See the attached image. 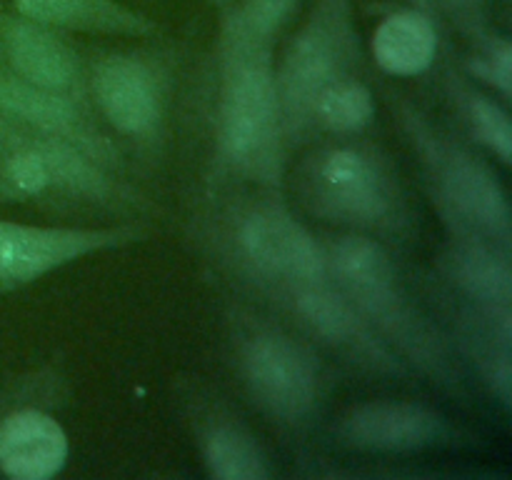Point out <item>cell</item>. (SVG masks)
I'll list each match as a JSON object with an SVG mask.
<instances>
[{
  "mask_svg": "<svg viewBox=\"0 0 512 480\" xmlns=\"http://www.w3.org/2000/svg\"><path fill=\"white\" fill-rule=\"evenodd\" d=\"M200 240L240 290L328 275L323 238L293 213L283 190L228 188L208 195Z\"/></svg>",
  "mask_w": 512,
  "mask_h": 480,
  "instance_id": "277c9868",
  "label": "cell"
},
{
  "mask_svg": "<svg viewBox=\"0 0 512 480\" xmlns=\"http://www.w3.org/2000/svg\"><path fill=\"white\" fill-rule=\"evenodd\" d=\"M88 100L115 140L145 158H160L168 145L170 65L160 50H100L85 58Z\"/></svg>",
  "mask_w": 512,
  "mask_h": 480,
  "instance_id": "ba28073f",
  "label": "cell"
},
{
  "mask_svg": "<svg viewBox=\"0 0 512 480\" xmlns=\"http://www.w3.org/2000/svg\"><path fill=\"white\" fill-rule=\"evenodd\" d=\"M205 3L215 5V8L223 10V8H230V5H235V3H238V0H205Z\"/></svg>",
  "mask_w": 512,
  "mask_h": 480,
  "instance_id": "4316f807",
  "label": "cell"
},
{
  "mask_svg": "<svg viewBox=\"0 0 512 480\" xmlns=\"http://www.w3.org/2000/svg\"><path fill=\"white\" fill-rule=\"evenodd\" d=\"M255 298L308 338L320 353L333 355L358 373L388 380L415 378L330 275L273 285L258 290Z\"/></svg>",
  "mask_w": 512,
  "mask_h": 480,
  "instance_id": "9c48e42d",
  "label": "cell"
},
{
  "mask_svg": "<svg viewBox=\"0 0 512 480\" xmlns=\"http://www.w3.org/2000/svg\"><path fill=\"white\" fill-rule=\"evenodd\" d=\"M290 173L293 198L308 218L400 248L418 235V210L393 155L363 135L303 145Z\"/></svg>",
  "mask_w": 512,
  "mask_h": 480,
  "instance_id": "7a4b0ae2",
  "label": "cell"
},
{
  "mask_svg": "<svg viewBox=\"0 0 512 480\" xmlns=\"http://www.w3.org/2000/svg\"><path fill=\"white\" fill-rule=\"evenodd\" d=\"M215 60L208 195L228 188L285 190L290 145L275 78V40L250 33L233 10L223 8Z\"/></svg>",
  "mask_w": 512,
  "mask_h": 480,
  "instance_id": "6da1fadb",
  "label": "cell"
},
{
  "mask_svg": "<svg viewBox=\"0 0 512 480\" xmlns=\"http://www.w3.org/2000/svg\"><path fill=\"white\" fill-rule=\"evenodd\" d=\"M143 225H38L0 218V293H18L90 255L143 243Z\"/></svg>",
  "mask_w": 512,
  "mask_h": 480,
  "instance_id": "30bf717a",
  "label": "cell"
},
{
  "mask_svg": "<svg viewBox=\"0 0 512 480\" xmlns=\"http://www.w3.org/2000/svg\"><path fill=\"white\" fill-rule=\"evenodd\" d=\"M470 50L458 60L465 75L488 88L505 103L512 98V45L508 35L485 28L468 38Z\"/></svg>",
  "mask_w": 512,
  "mask_h": 480,
  "instance_id": "7402d4cb",
  "label": "cell"
},
{
  "mask_svg": "<svg viewBox=\"0 0 512 480\" xmlns=\"http://www.w3.org/2000/svg\"><path fill=\"white\" fill-rule=\"evenodd\" d=\"M70 440L60 420L38 403L0 415V473L10 480H50L68 465Z\"/></svg>",
  "mask_w": 512,
  "mask_h": 480,
  "instance_id": "e0dca14e",
  "label": "cell"
},
{
  "mask_svg": "<svg viewBox=\"0 0 512 480\" xmlns=\"http://www.w3.org/2000/svg\"><path fill=\"white\" fill-rule=\"evenodd\" d=\"M300 0H238L230 5L235 18L250 30V33L260 35V38L278 40L280 30L288 25L293 18L295 8Z\"/></svg>",
  "mask_w": 512,
  "mask_h": 480,
  "instance_id": "603a6c76",
  "label": "cell"
},
{
  "mask_svg": "<svg viewBox=\"0 0 512 480\" xmlns=\"http://www.w3.org/2000/svg\"><path fill=\"white\" fill-rule=\"evenodd\" d=\"M445 295L478 308H512V248L478 233H445L438 255Z\"/></svg>",
  "mask_w": 512,
  "mask_h": 480,
  "instance_id": "9a60e30c",
  "label": "cell"
},
{
  "mask_svg": "<svg viewBox=\"0 0 512 480\" xmlns=\"http://www.w3.org/2000/svg\"><path fill=\"white\" fill-rule=\"evenodd\" d=\"M333 438L363 455H423L470 445V433L423 400H365L338 415Z\"/></svg>",
  "mask_w": 512,
  "mask_h": 480,
  "instance_id": "8fae6325",
  "label": "cell"
},
{
  "mask_svg": "<svg viewBox=\"0 0 512 480\" xmlns=\"http://www.w3.org/2000/svg\"><path fill=\"white\" fill-rule=\"evenodd\" d=\"M0 203H13V205H20V203H28L25 200V195H20L18 190L13 188V185L8 183V180L0 175Z\"/></svg>",
  "mask_w": 512,
  "mask_h": 480,
  "instance_id": "d4e9b609",
  "label": "cell"
},
{
  "mask_svg": "<svg viewBox=\"0 0 512 480\" xmlns=\"http://www.w3.org/2000/svg\"><path fill=\"white\" fill-rule=\"evenodd\" d=\"M438 45L435 15L408 5L380 20L370 38V55L388 78H418L433 68Z\"/></svg>",
  "mask_w": 512,
  "mask_h": 480,
  "instance_id": "ffe728a7",
  "label": "cell"
},
{
  "mask_svg": "<svg viewBox=\"0 0 512 480\" xmlns=\"http://www.w3.org/2000/svg\"><path fill=\"white\" fill-rule=\"evenodd\" d=\"M383 98L445 233H478L512 248L510 198L495 165L463 135L435 123L410 95L385 88Z\"/></svg>",
  "mask_w": 512,
  "mask_h": 480,
  "instance_id": "8992f818",
  "label": "cell"
},
{
  "mask_svg": "<svg viewBox=\"0 0 512 480\" xmlns=\"http://www.w3.org/2000/svg\"><path fill=\"white\" fill-rule=\"evenodd\" d=\"M450 300L453 348L470 363L485 393L508 413L512 408V308H478Z\"/></svg>",
  "mask_w": 512,
  "mask_h": 480,
  "instance_id": "2e32d148",
  "label": "cell"
},
{
  "mask_svg": "<svg viewBox=\"0 0 512 480\" xmlns=\"http://www.w3.org/2000/svg\"><path fill=\"white\" fill-rule=\"evenodd\" d=\"M375 120V95L363 75H350L328 85L315 98L308 118V140L363 135Z\"/></svg>",
  "mask_w": 512,
  "mask_h": 480,
  "instance_id": "44dd1931",
  "label": "cell"
},
{
  "mask_svg": "<svg viewBox=\"0 0 512 480\" xmlns=\"http://www.w3.org/2000/svg\"><path fill=\"white\" fill-rule=\"evenodd\" d=\"M363 35L358 0H313L308 15L275 58L280 108L290 150L308 140V118L315 98L328 85L360 75Z\"/></svg>",
  "mask_w": 512,
  "mask_h": 480,
  "instance_id": "52a82bcc",
  "label": "cell"
},
{
  "mask_svg": "<svg viewBox=\"0 0 512 480\" xmlns=\"http://www.w3.org/2000/svg\"><path fill=\"white\" fill-rule=\"evenodd\" d=\"M405 3H408V5H413V8H420V10H425V13H430V15H435V18H438V13H435V5H433V0H405Z\"/></svg>",
  "mask_w": 512,
  "mask_h": 480,
  "instance_id": "484cf974",
  "label": "cell"
},
{
  "mask_svg": "<svg viewBox=\"0 0 512 480\" xmlns=\"http://www.w3.org/2000/svg\"><path fill=\"white\" fill-rule=\"evenodd\" d=\"M0 65L20 80L90 105L85 55L60 30L0 10Z\"/></svg>",
  "mask_w": 512,
  "mask_h": 480,
  "instance_id": "5bb4252c",
  "label": "cell"
},
{
  "mask_svg": "<svg viewBox=\"0 0 512 480\" xmlns=\"http://www.w3.org/2000/svg\"><path fill=\"white\" fill-rule=\"evenodd\" d=\"M0 415H3V413H0Z\"/></svg>",
  "mask_w": 512,
  "mask_h": 480,
  "instance_id": "83f0119b",
  "label": "cell"
},
{
  "mask_svg": "<svg viewBox=\"0 0 512 480\" xmlns=\"http://www.w3.org/2000/svg\"><path fill=\"white\" fill-rule=\"evenodd\" d=\"M23 18L43 23L60 33L103 35V38L155 40L158 20L125 0H8Z\"/></svg>",
  "mask_w": 512,
  "mask_h": 480,
  "instance_id": "ac0fdd59",
  "label": "cell"
},
{
  "mask_svg": "<svg viewBox=\"0 0 512 480\" xmlns=\"http://www.w3.org/2000/svg\"><path fill=\"white\" fill-rule=\"evenodd\" d=\"M490 3H493V0H433L435 13L450 18V23H453L465 38H473L480 30L490 28Z\"/></svg>",
  "mask_w": 512,
  "mask_h": 480,
  "instance_id": "cb8c5ba5",
  "label": "cell"
},
{
  "mask_svg": "<svg viewBox=\"0 0 512 480\" xmlns=\"http://www.w3.org/2000/svg\"><path fill=\"white\" fill-rule=\"evenodd\" d=\"M440 83H443L445 100H448L450 110L458 120L463 138L470 145H475L480 153L498 160L500 165H510L512 118L508 103L480 83H475L453 60L443 65Z\"/></svg>",
  "mask_w": 512,
  "mask_h": 480,
  "instance_id": "d6986e66",
  "label": "cell"
},
{
  "mask_svg": "<svg viewBox=\"0 0 512 480\" xmlns=\"http://www.w3.org/2000/svg\"><path fill=\"white\" fill-rule=\"evenodd\" d=\"M0 118L28 133L65 140L105 168L125 175L123 148L108 133L93 108L68 95L38 88L0 65Z\"/></svg>",
  "mask_w": 512,
  "mask_h": 480,
  "instance_id": "7c38bea8",
  "label": "cell"
},
{
  "mask_svg": "<svg viewBox=\"0 0 512 480\" xmlns=\"http://www.w3.org/2000/svg\"><path fill=\"white\" fill-rule=\"evenodd\" d=\"M223 323L235 378L255 410L288 433L313 428L333 388L323 353L263 305L228 300Z\"/></svg>",
  "mask_w": 512,
  "mask_h": 480,
  "instance_id": "5b68a950",
  "label": "cell"
},
{
  "mask_svg": "<svg viewBox=\"0 0 512 480\" xmlns=\"http://www.w3.org/2000/svg\"><path fill=\"white\" fill-rule=\"evenodd\" d=\"M195 450L213 480H268L273 463L248 420L218 393L190 385L183 393Z\"/></svg>",
  "mask_w": 512,
  "mask_h": 480,
  "instance_id": "4fadbf2b",
  "label": "cell"
},
{
  "mask_svg": "<svg viewBox=\"0 0 512 480\" xmlns=\"http://www.w3.org/2000/svg\"><path fill=\"white\" fill-rule=\"evenodd\" d=\"M323 248L333 283L415 378L463 395V363L453 340L413 293L393 248L355 233L323 235Z\"/></svg>",
  "mask_w": 512,
  "mask_h": 480,
  "instance_id": "3957f363",
  "label": "cell"
}]
</instances>
